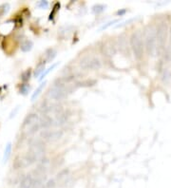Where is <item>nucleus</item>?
Masks as SVG:
<instances>
[{"mask_svg":"<svg viewBox=\"0 0 171 188\" xmlns=\"http://www.w3.org/2000/svg\"><path fill=\"white\" fill-rule=\"evenodd\" d=\"M102 51L106 56H112L116 53V47L111 41H107L102 47Z\"/></svg>","mask_w":171,"mask_h":188,"instance_id":"obj_8","label":"nucleus"},{"mask_svg":"<svg viewBox=\"0 0 171 188\" xmlns=\"http://www.w3.org/2000/svg\"><path fill=\"white\" fill-rule=\"evenodd\" d=\"M67 119H68V114L67 112H63L62 111L60 114L57 115V118L55 120H53V124L59 127V125H62L65 123H67Z\"/></svg>","mask_w":171,"mask_h":188,"instance_id":"obj_13","label":"nucleus"},{"mask_svg":"<svg viewBox=\"0 0 171 188\" xmlns=\"http://www.w3.org/2000/svg\"><path fill=\"white\" fill-rule=\"evenodd\" d=\"M39 121V120H38ZM40 129V124H39V122H36L35 123H33L31 127H29L28 128V134L29 135H32L34 133H36L38 130Z\"/></svg>","mask_w":171,"mask_h":188,"instance_id":"obj_19","label":"nucleus"},{"mask_svg":"<svg viewBox=\"0 0 171 188\" xmlns=\"http://www.w3.org/2000/svg\"><path fill=\"white\" fill-rule=\"evenodd\" d=\"M45 144L43 142V140L41 139H34L32 141H30L29 143V151L31 154L34 155V157L37 159V161H39L40 159H42L45 154Z\"/></svg>","mask_w":171,"mask_h":188,"instance_id":"obj_2","label":"nucleus"},{"mask_svg":"<svg viewBox=\"0 0 171 188\" xmlns=\"http://www.w3.org/2000/svg\"><path fill=\"white\" fill-rule=\"evenodd\" d=\"M33 47V42L31 40H25L22 44H21V50L23 52H28L29 50H31Z\"/></svg>","mask_w":171,"mask_h":188,"instance_id":"obj_16","label":"nucleus"},{"mask_svg":"<svg viewBox=\"0 0 171 188\" xmlns=\"http://www.w3.org/2000/svg\"><path fill=\"white\" fill-rule=\"evenodd\" d=\"M156 30L153 27H148L146 30V46L150 54H153L156 50Z\"/></svg>","mask_w":171,"mask_h":188,"instance_id":"obj_4","label":"nucleus"},{"mask_svg":"<svg viewBox=\"0 0 171 188\" xmlns=\"http://www.w3.org/2000/svg\"><path fill=\"white\" fill-rule=\"evenodd\" d=\"M37 6L41 9H47L49 7V2L48 1H44V0H41L37 3Z\"/></svg>","mask_w":171,"mask_h":188,"instance_id":"obj_28","label":"nucleus"},{"mask_svg":"<svg viewBox=\"0 0 171 188\" xmlns=\"http://www.w3.org/2000/svg\"><path fill=\"white\" fill-rule=\"evenodd\" d=\"M46 84H47V82L44 81V82H42V83L38 86V87L36 88V90L34 91V92L32 93V95H31V102H34V101H35V100L37 99V97L40 95V93L42 92L43 88L45 87Z\"/></svg>","mask_w":171,"mask_h":188,"instance_id":"obj_15","label":"nucleus"},{"mask_svg":"<svg viewBox=\"0 0 171 188\" xmlns=\"http://www.w3.org/2000/svg\"><path fill=\"white\" fill-rule=\"evenodd\" d=\"M29 91V86H28L27 84H24L21 86L20 87V93L23 94V95H26V94Z\"/></svg>","mask_w":171,"mask_h":188,"instance_id":"obj_25","label":"nucleus"},{"mask_svg":"<svg viewBox=\"0 0 171 188\" xmlns=\"http://www.w3.org/2000/svg\"><path fill=\"white\" fill-rule=\"evenodd\" d=\"M126 13V10H123V11H118L117 12V13L119 14V15H122V14H124Z\"/></svg>","mask_w":171,"mask_h":188,"instance_id":"obj_30","label":"nucleus"},{"mask_svg":"<svg viewBox=\"0 0 171 188\" xmlns=\"http://www.w3.org/2000/svg\"><path fill=\"white\" fill-rule=\"evenodd\" d=\"M38 120H39V116L36 113H30L25 118V120L23 122V127L24 128H29L33 123L38 122Z\"/></svg>","mask_w":171,"mask_h":188,"instance_id":"obj_10","label":"nucleus"},{"mask_svg":"<svg viewBox=\"0 0 171 188\" xmlns=\"http://www.w3.org/2000/svg\"><path fill=\"white\" fill-rule=\"evenodd\" d=\"M9 11H10V5L8 3L1 5L0 6V17L3 16L4 14H6Z\"/></svg>","mask_w":171,"mask_h":188,"instance_id":"obj_24","label":"nucleus"},{"mask_svg":"<svg viewBox=\"0 0 171 188\" xmlns=\"http://www.w3.org/2000/svg\"><path fill=\"white\" fill-rule=\"evenodd\" d=\"M11 153H12V144L8 143L6 147H5V151H4V155H3V162L7 163L8 160L11 157Z\"/></svg>","mask_w":171,"mask_h":188,"instance_id":"obj_17","label":"nucleus"},{"mask_svg":"<svg viewBox=\"0 0 171 188\" xmlns=\"http://www.w3.org/2000/svg\"><path fill=\"white\" fill-rule=\"evenodd\" d=\"M39 124L40 128H48L53 124V119L49 115H43L41 118H39Z\"/></svg>","mask_w":171,"mask_h":188,"instance_id":"obj_11","label":"nucleus"},{"mask_svg":"<svg viewBox=\"0 0 171 188\" xmlns=\"http://www.w3.org/2000/svg\"><path fill=\"white\" fill-rule=\"evenodd\" d=\"M118 22V20H113V21H110V22H108L107 24H105V25H103L100 29H99V30L101 31V30H103V29H107L108 28H110V26H112L113 24H115V23H117Z\"/></svg>","mask_w":171,"mask_h":188,"instance_id":"obj_26","label":"nucleus"},{"mask_svg":"<svg viewBox=\"0 0 171 188\" xmlns=\"http://www.w3.org/2000/svg\"><path fill=\"white\" fill-rule=\"evenodd\" d=\"M34 184V178L31 175L25 176L21 182H20V188H32Z\"/></svg>","mask_w":171,"mask_h":188,"instance_id":"obj_12","label":"nucleus"},{"mask_svg":"<svg viewBox=\"0 0 171 188\" xmlns=\"http://www.w3.org/2000/svg\"><path fill=\"white\" fill-rule=\"evenodd\" d=\"M106 8H107V6L106 5H103V4H97V5H94L93 7H92V12L94 13H103L105 10H106Z\"/></svg>","mask_w":171,"mask_h":188,"instance_id":"obj_21","label":"nucleus"},{"mask_svg":"<svg viewBox=\"0 0 171 188\" xmlns=\"http://www.w3.org/2000/svg\"><path fill=\"white\" fill-rule=\"evenodd\" d=\"M80 67L84 70H100L102 67L101 62L96 57H85L80 62Z\"/></svg>","mask_w":171,"mask_h":188,"instance_id":"obj_5","label":"nucleus"},{"mask_svg":"<svg viewBox=\"0 0 171 188\" xmlns=\"http://www.w3.org/2000/svg\"><path fill=\"white\" fill-rule=\"evenodd\" d=\"M165 38H166V26L162 24L159 26L156 33V40L158 41V46L160 49L163 48V45L165 43Z\"/></svg>","mask_w":171,"mask_h":188,"instance_id":"obj_7","label":"nucleus"},{"mask_svg":"<svg viewBox=\"0 0 171 188\" xmlns=\"http://www.w3.org/2000/svg\"><path fill=\"white\" fill-rule=\"evenodd\" d=\"M58 64H59V63H54V64L51 65V67H50V68H48L47 70H45L44 72L41 74V77L39 78V81H42V80H43V79H44V78H45V77H46L50 72H51V71H52V70H53L57 66H58Z\"/></svg>","mask_w":171,"mask_h":188,"instance_id":"obj_20","label":"nucleus"},{"mask_svg":"<svg viewBox=\"0 0 171 188\" xmlns=\"http://www.w3.org/2000/svg\"><path fill=\"white\" fill-rule=\"evenodd\" d=\"M130 44L135 53V56L137 58H140L143 55V51H144V44H143V39L140 33L137 31V33L132 34L131 39H130Z\"/></svg>","mask_w":171,"mask_h":188,"instance_id":"obj_3","label":"nucleus"},{"mask_svg":"<svg viewBox=\"0 0 171 188\" xmlns=\"http://www.w3.org/2000/svg\"><path fill=\"white\" fill-rule=\"evenodd\" d=\"M68 179H70V170L68 169H64L60 171L56 177V180L60 185L67 184V182L68 181Z\"/></svg>","mask_w":171,"mask_h":188,"instance_id":"obj_9","label":"nucleus"},{"mask_svg":"<svg viewBox=\"0 0 171 188\" xmlns=\"http://www.w3.org/2000/svg\"><path fill=\"white\" fill-rule=\"evenodd\" d=\"M96 84L95 80H86V81H82V82H78L77 86H92Z\"/></svg>","mask_w":171,"mask_h":188,"instance_id":"obj_22","label":"nucleus"},{"mask_svg":"<svg viewBox=\"0 0 171 188\" xmlns=\"http://www.w3.org/2000/svg\"><path fill=\"white\" fill-rule=\"evenodd\" d=\"M18 109H19V107H16L14 108V110H13V111H12V113H11V115H10V118H13V117H14V116H15V114H16V112L18 111Z\"/></svg>","mask_w":171,"mask_h":188,"instance_id":"obj_29","label":"nucleus"},{"mask_svg":"<svg viewBox=\"0 0 171 188\" xmlns=\"http://www.w3.org/2000/svg\"><path fill=\"white\" fill-rule=\"evenodd\" d=\"M63 136L62 130H43L40 133L41 140H45L48 142H54L59 140Z\"/></svg>","mask_w":171,"mask_h":188,"instance_id":"obj_6","label":"nucleus"},{"mask_svg":"<svg viewBox=\"0 0 171 188\" xmlns=\"http://www.w3.org/2000/svg\"><path fill=\"white\" fill-rule=\"evenodd\" d=\"M60 9V4L59 3H56L55 5H54V7H53V10H52V12L51 13V14H50V19H52L53 17H54V15L56 14V13H57V11Z\"/></svg>","mask_w":171,"mask_h":188,"instance_id":"obj_27","label":"nucleus"},{"mask_svg":"<svg viewBox=\"0 0 171 188\" xmlns=\"http://www.w3.org/2000/svg\"><path fill=\"white\" fill-rule=\"evenodd\" d=\"M45 66H46V62H45V61L40 62L39 64L36 66L35 70H34V76L38 77L42 72H44V70H45Z\"/></svg>","mask_w":171,"mask_h":188,"instance_id":"obj_18","label":"nucleus"},{"mask_svg":"<svg viewBox=\"0 0 171 188\" xmlns=\"http://www.w3.org/2000/svg\"><path fill=\"white\" fill-rule=\"evenodd\" d=\"M30 75H31V70L30 69L25 70L22 74H21V80L25 83V82H28L30 78Z\"/></svg>","mask_w":171,"mask_h":188,"instance_id":"obj_23","label":"nucleus"},{"mask_svg":"<svg viewBox=\"0 0 171 188\" xmlns=\"http://www.w3.org/2000/svg\"><path fill=\"white\" fill-rule=\"evenodd\" d=\"M57 55V51L55 49L53 48H50L46 50V53H45V56H46V59H45V62L46 63H51Z\"/></svg>","mask_w":171,"mask_h":188,"instance_id":"obj_14","label":"nucleus"},{"mask_svg":"<svg viewBox=\"0 0 171 188\" xmlns=\"http://www.w3.org/2000/svg\"><path fill=\"white\" fill-rule=\"evenodd\" d=\"M67 93L68 90L66 87V83L63 81V79L57 80L49 90L50 97L55 101H61L65 99L67 95Z\"/></svg>","mask_w":171,"mask_h":188,"instance_id":"obj_1","label":"nucleus"}]
</instances>
